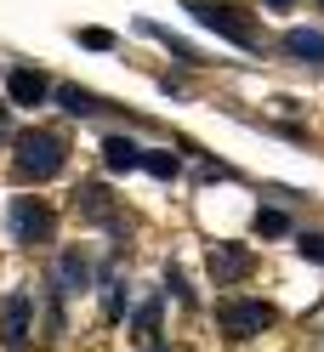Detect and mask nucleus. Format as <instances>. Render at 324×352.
Here are the masks:
<instances>
[{
	"mask_svg": "<svg viewBox=\"0 0 324 352\" xmlns=\"http://www.w3.org/2000/svg\"><path fill=\"white\" fill-rule=\"evenodd\" d=\"M12 165H17V176H34V182H52V176L69 165V153H63V142L52 137V131H23L17 137V153H12Z\"/></svg>",
	"mask_w": 324,
	"mask_h": 352,
	"instance_id": "nucleus-1",
	"label": "nucleus"
},
{
	"mask_svg": "<svg viewBox=\"0 0 324 352\" xmlns=\"http://www.w3.org/2000/svg\"><path fill=\"white\" fill-rule=\"evenodd\" d=\"M193 17H199L205 29H216V34H228L233 46H256V29L239 17V6L233 0H193Z\"/></svg>",
	"mask_w": 324,
	"mask_h": 352,
	"instance_id": "nucleus-2",
	"label": "nucleus"
},
{
	"mask_svg": "<svg viewBox=\"0 0 324 352\" xmlns=\"http://www.w3.org/2000/svg\"><path fill=\"white\" fill-rule=\"evenodd\" d=\"M6 228H12V239H23V245H46L52 239V210L40 199H17L6 210Z\"/></svg>",
	"mask_w": 324,
	"mask_h": 352,
	"instance_id": "nucleus-3",
	"label": "nucleus"
},
{
	"mask_svg": "<svg viewBox=\"0 0 324 352\" xmlns=\"http://www.w3.org/2000/svg\"><path fill=\"white\" fill-rule=\"evenodd\" d=\"M216 318H222V329H233V336H256V329L273 324V307L268 301H222Z\"/></svg>",
	"mask_w": 324,
	"mask_h": 352,
	"instance_id": "nucleus-4",
	"label": "nucleus"
},
{
	"mask_svg": "<svg viewBox=\"0 0 324 352\" xmlns=\"http://www.w3.org/2000/svg\"><path fill=\"white\" fill-rule=\"evenodd\" d=\"M245 273H250V250H239V245H216L210 250V278L216 284H233Z\"/></svg>",
	"mask_w": 324,
	"mask_h": 352,
	"instance_id": "nucleus-5",
	"label": "nucleus"
},
{
	"mask_svg": "<svg viewBox=\"0 0 324 352\" xmlns=\"http://www.w3.org/2000/svg\"><path fill=\"white\" fill-rule=\"evenodd\" d=\"M6 346L12 352L29 346V296H6Z\"/></svg>",
	"mask_w": 324,
	"mask_h": 352,
	"instance_id": "nucleus-6",
	"label": "nucleus"
},
{
	"mask_svg": "<svg viewBox=\"0 0 324 352\" xmlns=\"http://www.w3.org/2000/svg\"><path fill=\"white\" fill-rule=\"evenodd\" d=\"M285 52H290L296 63H324V34H318V29H290V34H285Z\"/></svg>",
	"mask_w": 324,
	"mask_h": 352,
	"instance_id": "nucleus-7",
	"label": "nucleus"
},
{
	"mask_svg": "<svg viewBox=\"0 0 324 352\" xmlns=\"http://www.w3.org/2000/svg\"><path fill=\"white\" fill-rule=\"evenodd\" d=\"M102 165H108V170H137V165H142V148H137L131 137H108V142H102Z\"/></svg>",
	"mask_w": 324,
	"mask_h": 352,
	"instance_id": "nucleus-8",
	"label": "nucleus"
},
{
	"mask_svg": "<svg viewBox=\"0 0 324 352\" xmlns=\"http://www.w3.org/2000/svg\"><path fill=\"white\" fill-rule=\"evenodd\" d=\"M6 91H12V102H29V108H34V102H46V80H40L34 69H17V74L6 80Z\"/></svg>",
	"mask_w": 324,
	"mask_h": 352,
	"instance_id": "nucleus-9",
	"label": "nucleus"
},
{
	"mask_svg": "<svg viewBox=\"0 0 324 352\" xmlns=\"http://www.w3.org/2000/svg\"><path fill=\"white\" fill-rule=\"evenodd\" d=\"M57 273H63V290H69V296L85 290V278H91V267H85V256H80V250L63 256V267H57Z\"/></svg>",
	"mask_w": 324,
	"mask_h": 352,
	"instance_id": "nucleus-10",
	"label": "nucleus"
},
{
	"mask_svg": "<svg viewBox=\"0 0 324 352\" xmlns=\"http://www.w3.org/2000/svg\"><path fill=\"white\" fill-rule=\"evenodd\" d=\"M57 97H63V108H69V114H80V120H91V114H97V97H91V91H80V85H63Z\"/></svg>",
	"mask_w": 324,
	"mask_h": 352,
	"instance_id": "nucleus-11",
	"label": "nucleus"
},
{
	"mask_svg": "<svg viewBox=\"0 0 324 352\" xmlns=\"http://www.w3.org/2000/svg\"><path fill=\"white\" fill-rule=\"evenodd\" d=\"M256 233H268V239L290 233V216H285V210H256Z\"/></svg>",
	"mask_w": 324,
	"mask_h": 352,
	"instance_id": "nucleus-12",
	"label": "nucleus"
},
{
	"mask_svg": "<svg viewBox=\"0 0 324 352\" xmlns=\"http://www.w3.org/2000/svg\"><path fill=\"white\" fill-rule=\"evenodd\" d=\"M142 165L154 176H177V153H142Z\"/></svg>",
	"mask_w": 324,
	"mask_h": 352,
	"instance_id": "nucleus-13",
	"label": "nucleus"
},
{
	"mask_svg": "<svg viewBox=\"0 0 324 352\" xmlns=\"http://www.w3.org/2000/svg\"><path fill=\"white\" fill-rule=\"evenodd\" d=\"M296 245H301L307 261H324V233H307V239H296Z\"/></svg>",
	"mask_w": 324,
	"mask_h": 352,
	"instance_id": "nucleus-14",
	"label": "nucleus"
},
{
	"mask_svg": "<svg viewBox=\"0 0 324 352\" xmlns=\"http://www.w3.org/2000/svg\"><path fill=\"white\" fill-rule=\"evenodd\" d=\"M80 40H85V46H97V52L114 46V34H102V29H80Z\"/></svg>",
	"mask_w": 324,
	"mask_h": 352,
	"instance_id": "nucleus-15",
	"label": "nucleus"
},
{
	"mask_svg": "<svg viewBox=\"0 0 324 352\" xmlns=\"http://www.w3.org/2000/svg\"><path fill=\"white\" fill-rule=\"evenodd\" d=\"M0 131H6V108H0Z\"/></svg>",
	"mask_w": 324,
	"mask_h": 352,
	"instance_id": "nucleus-16",
	"label": "nucleus"
},
{
	"mask_svg": "<svg viewBox=\"0 0 324 352\" xmlns=\"http://www.w3.org/2000/svg\"><path fill=\"white\" fill-rule=\"evenodd\" d=\"M268 6H290V0H268Z\"/></svg>",
	"mask_w": 324,
	"mask_h": 352,
	"instance_id": "nucleus-17",
	"label": "nucleus"
},
{
	"mask_svg": "<svg viewBox=\"0 0 324 352\" xmlns=\"http://www.w3.org/2000/svg\"><path fill=\"white\" fill-rule=\"evenodd\" d=\"M318 6H324V0H318Z\"/></svg>",
	"mask_w": 324,
	"mask_h": 352,
	"instance_id": "nucleus-18",
	"label": "nucleus"
}]
</instances>
